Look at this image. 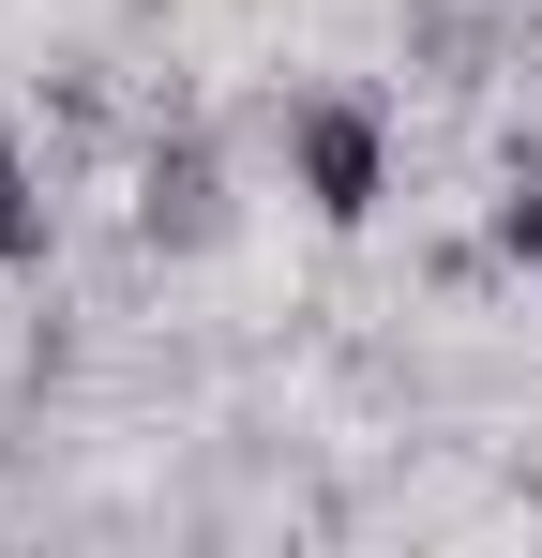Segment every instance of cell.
I'll list each match as a JSON object with an SVG mask.
<instances>
[{"mask_svg":"<svg viewBox=\"0 0 542 558\" xmlns=\"http://www.w3.org/2000/svg\"><path fill=\"white\" fill-rule=\"evenodd\" d=\"M226 227H242L226 151H211L196 121H151V151H136V257H211Z\"/></svg>","mask_w":542,"mask_h":558,"instance_id":"cell-1","label":"cell"},{"mask_svg":"<svg viewBox=\"0 0 542 558\" xmlns=\"http://www.w3.org/2000/svg\"><path fill=\"white\" fill-rule=\"evenodd\" d=\"M286 167H301V196H317V227H361L377 196H392V121L361 92H301L286 106Z\"/></svg>","mask_w":542,"mask_h":558,"instance_id":"cell-2","label":"cell"},{"mask_svg":"<svg viewBox=\"0 0 542 558\" xmlns=\"http://www.w3.org/2000/svg\"><path fill=\"white\" fill-rule=\"evenodd\" d=\"M482 242H497L513 272H542V136L497 151V211H482Z\"/></svg>","mask_w":542,"mask_h":558,"instance_id":"cell-3","label":"cell"},{"mask_svg":"<svg viewBox=\"0 0 542 558\" xmlns=\"http://www.w3.org/2000/svg\"><path fill=\"white\" fill-rule=\"evenodd\" d=\"M30 257H46V182H30V151L0 121V272H30Z\"/></svg>","mask_w":542,"mask_h":558,"instance_id":"cell-4","label":"cell"},{"mask_svg":"<svg viewBox=\"0 0 542 558\" xmlns=\"http://www.w3.org/2000/svg\"><path fill=\"white\" fill-rule=\"evenodd\" d=\"M497 31H513V61H542V0H513V15H497Z\"/></svg>","mask_w":542,"mask_h":558,"instance_id":"cell-5","label":"cell"}]
</instances>
